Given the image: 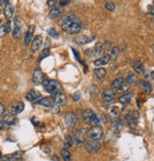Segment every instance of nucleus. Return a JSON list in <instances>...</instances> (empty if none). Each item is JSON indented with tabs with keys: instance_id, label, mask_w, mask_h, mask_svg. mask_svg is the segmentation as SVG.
<instances>
[{
	"instance_id": "f8f14e48",
	"label": "nucleus",
	"mask_w": 154,
	"mask_h": 161,
	"mask_svg": "<svg viewBox=\"0 0 154 161\" xmlns=\"http://www.w3.org/2000/svg\"><path fill=\"white\" fill-rule=\"evenodd\" d=\"M31 51L36 52L41 48L42 44H43V37L41 35H35L34 38L31 40Z\"/></svg>"
},
{
	"instance_id": "e433bc0d",
	"label": "nucleus",
	"mask_w": 154,
	"mask_h": 161,
	"mask_svg": "<svg viewBox=\"0 0 154 161\" xmlns=\"http://www.w3.org/2000/svg\"><path fill=\"white\" fill-rule=\"evenodd\" d=\"M144 76H145L146 79H149L150 81H153V72H149V71H147V70H144Z\"/></svg>"
},
{
	"instance_id": "9b49d317",
	"label": "nucleus",
	"mask_w": 154,
	"mask_h": 161,
	"mask_svg": "<svg viewBox=\"0 0 154 161\" xmlns=\"http://www.w3.org/2000/svg\"><path fill=\"white\" fill-rule=\"evenodd\" d=\"M44 74L40 68H37L34 70V73L32 74V83L35 85H39L43 82Z\"/></svg>"
},
{
	"instance_id": "a18cd8bd",
	"label": "nucleus",
	"mask_w": 154,
	"mask_h": 161,
	"mask_svg": "<svg viewBox=\"0 0 154 161\" xmlns=\"http://www.w3.org/2000/svg\"><path fill=\"white\" fill-rule=\"evenodd\" d=\"M129 90V86H127V85H123V86H121L120 88L117 89V92L118 93H125Z\"/></svg>"
},
{
	"instance_id": "0eeeda50",
	"label": "nucleus",
	"mask_w": 154,
	"mask_h": 161,
	"mask_svg": "<svg viewBox=\"0 0 154 161\" xmlns=\"http://www.w3.org/2000/svg\"><path fill=\"white\" fill-rule=\"evenodd\" d=\"M51 99L57 105H60V106H65V105H67L68 103V98L66 96V94H62L60 92L51 94Z\"/></svg>"
},
{
	"instance_id": "3c124183",
	"label": "nucleus",
	"mask_w": 154,
	"mask_h": 161,
	"mask_svg": "<svg viewBox=\"0 0 154 161\" xmlns=\"http://www.w3.org/2000/svg\"><path fill=\"white\" fill-rule=\"evenodd\" d=\"M3 129H4V123L2 121H0V130H3Z\"/></svg>"
},
{
	"instance_id": "b1692460",
	"label": "nucleus",
	"mask_w": 154,
	"mask_h": 161,
	"mask_svg": "<svg viewBox=\"0 0 154 161\" xmlns=\"http://www.w3.org/2000/svg\"><path fill=\"white\" fill-rule=\"evenodd\" d=\"M93 74L98 79H103V78H105V76H106L107 71H106V69H104V68H97L93 71Z\"/></svg>"
},
{
	"instance_id": "473e14b6",
	"label": "nucleus",
	"mask_w": 154,
	"mask_h": 161,
	"mask_svg": "<svg viewBox=\"0 0 154 161\" xmlns=\"http://www.w3.org/2000/svg\"><path fill=\"white\" fill-rule=\"evenodd\" d=\"M119 52H120V49L118 46H115V47L112 48V50H111V54H110V59H116L118 57V55H119Z\"/></svg>"
},
{
	"instance_id": "a211bd4d",
	"label": "nucleus",
	"mask_w": 154,
	"mask_h": 161,
	"mask_svg": "<svg viewBox=\"0 0 154 161\" xmlns=\"http://www.w3.org/2000/svg\"><path fill=\"white\" fill-rule=\"evenodd\" d=\"M34 30H35L34 25H31L29 27L27 34L25 35V45L26 46H28L31 43V40H32V38H34Z\"/></svg>"
},
{
	"instance_id": "5701e85b",
	"label": "nucleus",
	"mask_w": 154,
	"mask_h": 161,
	"mask_svg": "<svg viewBox=\"0 0 154 161\" xmlns=\"http://www.w3.org/2000/svg\"><path fill=\"white\" fill-rule=\"evenodd\" d=\"M132 98V94L130 93H127V94H124L122 96L119 97V102L123 105H127L130 102V100H131Z\"/></svg>"
},
{
	"instance_id": "5fc2aeb1",
	"label": "nucleus",
	"mask_w": 154,
	"mask_h": 161,
	"mask_svg": "<svg viewBox=\"0 0 154 161\" xmlns=\"http://www.w3.org/2000/svg\"><path fill=\"white\" fill-rule=\"evenodd\" d=\"M0 22H1V21H0Z\"/></svg>"
},
{
	"instance_id": "39448f33",
	"label": "nucleus",
	"mask_w": 154,
	"mask_h": 161,
	"mask_svg": "<svg viewBox=\"0 0 154 161\" xmlns=\"http://www.w3.org/2000/svg\"><path fill=\"white\" fill-rule=\"evenodd\" d=\"M86 134H87V132H86V130H84V129L77 130L73 133V140L78 147H81L84 145L85 139H86Z\"/></svg>"
},
{
	"instance_id": "c03bdc74",
	"label": "nucleus",
	"mask_w": 154,
	"mask_h": 161,
	"mask_svg": "<svg viewBox=\"0 0 154 161\" xmlns=\"http://www.w3.org/2000/svg\"><path fill=\"white\" fill-rule=\"evenodd\" d=\"M57 2H58V0H47V5L49 7L53 8L54 6L57 4Z\"/></svg>"
},
{
	"instance_id": "393cba45",
	"label": "nucleus",
	"mask_w": 154,
	"mask_h": 161,
	"mask_svg": "<svg viewBox=\"0 0 154 161\" xmlns=\"http://www.w3.org/2000/svg\"><path fill=\"white\" fill-rule=\"evenodd\" d=\"M93 114H94L93 111L91 109H86V110H85L83 111V114H82V117H83L84 122L86 124H88V121H90V117H91V116H92Z\"/></svg>"
},
{
	"instance_id": "4be33fe9",
	"label": "nucleus",
	"mask_w": 154,
	"mask_h": 161,
	"mask_svg": "<svg viewBox=\"0 0 154 161\" xmlns=\"http://www.w3.org/2000/svg\"><path fill=\"white\" fill-rule=\"evenodd\" d=\"M61 15H62L61 10H59L58 8H53L52 10H51L50 14H49V17L52 19V20H55V19H58Z\"/></svg>"
},
{
	"instance_id": "603ef678",
	"label": "nucleus",
	"mask_w": 154,
	"mask_h": 161,
	"mask_svg": "<svg viewBox=\"0 0 154 161\" xmlns=\"http://www.w3.org/2000/svg\"><path fill=\"white\" fill-rule=\"evenodd\" d=\"M1 157H2V153H1V151H0V159H1Z\"/></svg>"
},
{
	"instance_id": "864d4df0",
	"label": "nucleus",
	"mask_w": 154,
	"mask_h": 161,
	"mask_svg": "<svg viewBox=\"0 0 154 161\" xmlns=\"http://www.w3.org/2000/svg\"><path fill=\"white\" fill-rule=\"evenodd\" d=\"M0 12H1V11H0Z\"/></svg>"
},
{
	"instance_id": "6ab92c4d",
	"label": "nucleus",
	"mask_w": 154,
	"mask_h": 161,
	"mask_svg": "<svg viewBox=\"0 0 154 161\" xmlns=\"http://www.w3.org/2000/svg\"><path fill=\"white\" fill-rule=\"evenodd\" d=\"M16 121H17V118H16V116H14V114H7L6 116H4L3 117V123L8 125V126H12V125H14L16 123Z\"/></svg>"
},
{
	"instance_id": "49530a36",
	"label": "nucleus",
	"mask_w": 154,
	"mask_h": 161,
	"mask_svg": "<svg viewBox=\"0 0 154 161\" xmlns=\"http://www.w3.org/2000/svg\"><path fill=\"white\" fill-rule=\"evenodd\" d=\"M70 0H61L60 2H59V4H60V6H62V7H65V6H68V4H70Z\"/></svg>"
},
{
	"instance_id": "bb28decb",
	"label": "nucleus",
	"mask_w": 154,
	"mask_h": 161,
	"mask_svg": "<svg viewBox=\"0 0 154 161\" xmlns=\"http://www.w3.org/2000/svg\"><path fill=\"white\" fill-rule=\"evenodd\" d=\"M125 82H126L125 78L117 77L112 81V83H111V87L114 88V89H118V88H120L121 86H123V85H125Z\"/></svg>"
},
{
	"instance_id": "a878e982",
	"label": "nucleus",
	"mask_w": 154,
	"mask_h": 161,
	"mask_svg": "<svg viewBox=\"0 0 154 161\" xmlns=\"http://www.w3.org/2000/svg\"><path fill=\"white\" fill-rule=\"evenodd\" d=\"M133 69H134V71L136 72L137 74H142L144 73V65L143 63L141 61L139 60H136V61H134V63H133Z\"/></svg>"
},
{
	"instance_id": "c85d7f7f",
	"label": "nucleus",
	"mask_w": 154,
	"mask_h": 161,
	"mask_svg": "<svg viewBox=\"0 0 154 161\" xmlns=\"http://www.w3.org/2000/svg\"><path fill=\"white\" fill-rule=\"evenodd\" d=\"M140 85H141V87H142L143 90L145 91L146 94H150V93H151V85H150V83H149V81L142 80V81L140 82Z\"/></svg>"
},
{
	"instance_id": "58836bf2",
	"label": "nucleus",
	"mask_w": 154,
	"mask_h": 161,
	"mask_svg": "<svg viewBox=\"0 0 154 161\" xmlns=\"http://www.w3.org/2000/svg\"><path fill=\"white\" fill-rule=\"evenodd\" d=\"M8 34V30L5 27V25L0 26V38H3L4 36H6Z\"/></svg>"
},
{
	"instance_id": "2eb2a0df",
	"label": "nucleus",
	"mask_w": 154,
	"mask_h": 161,
	"mask_svg": "<svg viewBox=\"0 0 154 161\" xmlns=\"http://www.w3.org/2000/svg\"><path fill=\"white\" fill-rule=\"evenodd\" d=\"M94 35H80V36H77L74 39V41L76 42L77 44L79 45H85L87 43H90V42L94 40Z\"/></svg>"
},
{
	"instance_id": "8fccbe9b",
	"label": "nucleus",
	"mask_w": 154,
	"mask_h": 161,
	"mask_svg": "<svg viewBox=\"0 0 154 161\" xmlns=\"http://www.w3.org/2000/svg\"><path fill=\"white\" fill-rule=\"evenodd\" d=\"M8 3H9V0H0V5L4 6V7L8 4Z\"/></svg>"
},
{
	"instance_id": "f03ea898",
	"label": "nucleus",
	"mask_w": 154,
	"mask_h": 161,
	"mask_svg": "<svg viewBox=\"0 0 154 161\" xmlns=\"http://www.w3.org/2000/svg\"><path fill=\"white\" fill-rule=\"evenodd\" d=\"M42 84H43V86L46 89V91H47L48 93L51 94L59 93V92L61 91V89H62L61 84L59 83L58 81H56V80L45 79V80H43V82H42Z\"/></svg>"
},
{
	"instance_id": "ea45409f",
	"label": "nucleus",
	"mask_w": 154,
	"mask_h": 161,
	"mask_svg": "<svg viewBox=\"0 0 154 161\" xmlns=\"http://www.w3.org/2000/svg\"><path fill=\"white\" fill-rule=\"evenodd\" d=\"M136 80V76L134 74H129V75L127 76V83H133L134 81Z\"/></svg>"
},
{
	"instance_id": "f257e3e1",
	"label": "nucleus",
	"mask_w": 154,
	"mask_h": 161,
	"mask_svg": "<svg viewBox=\"0 0 154 161\" xmlns=\"http://www.w3.org/2000/svg\"><path fill=\"white\" fill-rule=\"evenodd\" d=\"M61 29L70 34H77L82 30V23L80 19L73 12H68L60 20Z\"/></svg>"
},
{
	"instance_id": "4c0bfd02",
	"label": "nucleus",
	"mask_w": 154,
	"mask_h": 161,
	"mask_svg": "<svg viewBox=\"0 0 154 161\" xmlns=\"http://www.w3.org/2000/svg\"><path fill=\"white\" fill-rule=\"evenodd\" d=\"M90 94L92 96H96V95H98V94H99V88L95 86V85H92V86L90 87Z\"/></svg>"
},
{
	"instance_id": "de8ad7c7",
	"label": "nucleus",
	"mask_w": 154,
	"mask_h": 161,
	"mask_svg": "<svg viewBox=\"0 0 154 161\" xmlns=\"http://www.w3.org/2000/svg\"><path fill=\"white\" fill-rule=\"evenodd\" d=\"M5 114V107L4 105L0 103V116H2Z\"/></svg>"
},
{
	"instance_id": "79ce46f5",
	"label": "nucleus",
	"mask_w": 154,
	"mask_h": 161,
	"mask_svg": "<svg viewBox=\"0 0 154 161\" xmlns=\"http://www.w3.org/2000/svg\"><path fill=\"white\" fill-rule=\"evenodd\" d=\"M1 161H17V159H15L12 155H6V156H2Z\"/></svg>"
},
{
	"instance_id": "1a4fd4ad",
	"label": "nucleus",
	"mask_w": 154,
	"mask_h": 161,
	"mask_svg": "<svg viewBox=\"0 0 154 161\" xmlns=\"http://www.w3.org/2000/svg\"><path fill=\"white\" fill-rule=\"evenodd\" d=\"M77 121V117L73 113V111H68L65 116V123H66V126L68 129H71L75 126Z\"/></svg>"
},
{
	"instance_id": "423d86ee",
	"label": "nucleus",
	"mask_w": 154,
	"mask_h": 161,
	"mask_svg": "<svg viewBox=\"0 0 154 161\" xmlns=\"http://www.w3.org/2000/svg\"><path fill=\"white\" fill-rule=\"evenodd\" d=\"M138 119H139V113L135 110L129 111L126 116V120L130 127L136 126V124L138 123Z\"/></svg>"
},
{
	"instance_id": "412c9836",
	"label": "nucleus",
	"mask_w": 154,
	"mask_h": 161,
	"mask_svg": "<svg viewBox=\"0 0 154 161\" xmlns=\"http://www.w3.org/2000/svg\"><path fill=\"white\" fill-rule=\"evenodd\" d=\"M14 6H12V4H11V3H8V4L5 6V9H4L5 17L7 19H11L12 17V15H14Z\"/></svg>"
},
{
	"instance_id": "a19ab883",
	"label": "nucleus",
	"mask_w": 154,
	"mask_h": 161,
	"mask_svg": "<svg viewBox=\"0 0 154 161\" xmlns=\"http://www.w3.org/2000/svg\"><path fill=\"white\" fill-rule=\"evenodd\" d=\"M51 113L54 114H58L59 113H60V108H59V105H52V106L51 107Z\"/></svg>"
},
{
	"instance_id": "37998d69",
	"label": "nucleus",
	"mask_w": 154,
	"mask_h": 161,
	"mask_svg": "<svg viewBox=\"0 0 154 161\" xmlns=\"http://www.w3.org/2000/svg\"><path fill=\"white\" fill-rule=\"evenodd\" d=\"M81 96H82V94L80 92H76V93H74L73 95V101H79L81 99Z\"/></svg>"
},
{
	"instance_id": "f3484780",
	"label": "nucleus",
	"mask_w": 154,
	"mask_h": 161,
	"mask_svg": "<svg viewBox=\"0 0 154 161\" xmlns=\"http://www.w3.org/2000/svg\"><path fill=\"white\" fill-rule=\"evenodd\" d=\"M115 94L116 93L112 90V89H109V90L104 91L102 94H101V96H102V99L105 102H110V101H111L114 98Z\"/></svg>"
},
{
	"instance_id": "9d476101",
	"label": "nucleus",
	"mask_w": 154,
	"mask_h": 161,
	"mask_svg": "<svg viewBox=\"0 0 154 161\" xmlns=\"http://www.w3.org/2000/svg\"><path fill=\"white\" fill-rule=\"evenodd\" d=\"M14 28L12 30V35L14 37H19L21 34V27H22L21 18L19 16H15L14 17Z\"/></svg>"
},
{
	"instance_id": "2f4dec72",
	"label": "nucleus",
	"mask_w": 154,
	"mask_h": 161,
	"mask_svg": "<svg viewBox=\"0 0 154 161\" xmlns=\"http://www.w3.org/2000/svg\"><path fill=\"white\" fill-rule=\"evenodd\" d=\"M49 55H50V50H49V48H46V49H43V50L41 51L40 54L38 55V62H40L43 60L44 58L48 57Z\"/></svg>"
},
{
	"instance_id": "dca6fc26",
	"label": "nucleus",
	"mask_w": 154,
	"mask_h": 161,
	"mask_svg": "<svg viewBox=\"0 0 154 161\" xmlns=\"http://www.w3.org/2000/svg\"><path fill=\"white\" fill-rule=\"evenodd\" d=\"M110 55L109 54H105L102 57H99L94 60L93 64L95 65L96 67H101V66H105L110 62Z\"/></svg>"
},
{
	"instance_id": "ddd939ff",
	"label": "nucleus",
	"mask_w": 154,
	"mask_h": 161,
	"mask_svg": "<svg viewBox=\"0 0 154 161\" xmlns=\"http://www.w3.org/2000/svg\"><path fill=\"white\" fill-rule=\"evenodd\" d=\"M41 98V94L36 90H31L26 94V99L29 102H35L37 99Z\"/></svg>"
},
{
	"instance_id": "7ed1b4c3",
	"label": "nucleus",
	"mask_w": 154,
	"mask_h": 161,
	"mask_svg": "<svg viewBox=\"0 0 154 161\" xmlns=\"http://www.w3.org/2000/svg\"><path fill=\"white\" fill-rule=\"evenodd\" d=\"M87 134L90 139L100 140L104 136V130L102 127L99 126V125H95V126H92L88 131Z\"/></svg>"
},
{
	"instance_id": "20e7f679",
	"label": "nucleus",
	"mask_w": 154,
	"mask_h": 161,
	"mask_svg": "<svg viewBox=\"0 0 154 161\" xmlns=\"http://www.w3.org/2000/svg\"><path fill=\"white\" fill-rule=\"evenodd\" d=\"M102 51H103L102 42H99V43H97L93 48L86 50L85 54H86V56H88L90 58H96V57L99 56L100 54L102 52Z\"/></svg>"
},
{
	"instance_id": "c9c22d12",
	"label": "nucleus",
	"mask_w": 154,
	"mask_h": 161,
	"mask_svg": "<svg viewBox=\"0 0 154 161\" xmlns=\"http://www.w3.org/2000/svg\"><path fill=\"white\" fill-rule=\"evenodd\" d=\"M105 7H106V9L109 12H113L114 10H115V5H114V3L111 1H107L105 3Z\"/></svg>"
},
{
	"instance_id": "7c9ffc66",
	"label": "nucleus",
	"mask_w": 154,
	"mask_h": 161,
	"mask_svg": "<svg viewBox=\"0 0 154 161\" xmlns=\"http://www.w3.org/2000/svg\"><path fill=\"white\" fill-rule=\"evenodd\" d=\"M47 32H48V35H49V36H51V38L58 39L59 36H60V34H59V32H58L54 28H52V27L49 29L48 31H47Z\"/></svg>"
},
{
	"instance_id": "cd10ccee",
	"label": "nucleus",
	"mask_w": 154,
	"mask_h": 161,
	"mask_svg": "<svg viewBox=\"0 0 154 161\" xmlns=\"http://www.w3.org/2000/svg\"><path fill=\"white\" fill-rule=\"evenodd\" d=\"M120 114V109L118 107H112L110 111V117L111 118V120H115L118 119Z\"/></svg>"
},
{
	"instance_id": "4468645a",
	"label": "nucleus",
	"mask_w": 154,
	"mask_h": 161,
	"mask_svg": "<svg viewBox=\"0 0 154 161\" xmlns=\"http://www.w3.org/2000/svg\"><path fill=\"white\" fill-rule=\"evenodd\" d=\"M24 104L22 102H17V103H14L12 104V106L11 107V109H10V114H14V116H16V114H21L23 111H24Z\"/></svg>"
},
{
	"instance_id": "aec40b11",
	"label": "nucleus",
	"mask_w": 154,
	"mask_h": 161,
	"mask_svg": "<svg viewBox=\"0 0 154 161\" xmlns=\"http://www.w3.org/2000/svg\"><path fill=\"white\" fill-rule=\"evenodd\" d=\"M35 104L51 108L52 105H53V101H52V99L50 97H43V98H39V99H37L35 101Z\"/></svg>"
},
{
	"instance_id": "f704fd0d",
	"label": "nucleus",
	"mask_w": 154,
	"mask_h": 161,
	"mask_svg": "<svg viewBox=\"0 0 154 161\" xmlns=\"http://www.w3.org/2000/svg\"><path fill=\"white\" fill-rule=\"evenodd\" d=\"M64 144H65V146H66V148H70L71 146H73V137H71L70 136H68L65 137Z\"/></svg>"
},
{
	"instance_id": "6e6552de",
	"label": "nucleus",
	"mask_w": 154,
	"mask_h": 161,
	"mask_svg": "<svg viewBox=\"0 0 154 161\" xmlns=\"http://www.w3.org/2000/svg\"><path fill=\"white\" fill-rule=\"evenodd\" d=\"M99 149H100L99 140L90 139V140H88V142L86 143V150H87L88 153H96Z\"/></svg>"
},
{
	"instance_id": "09e8293b",
	"label": "nucleus",
	"mask_w": 154,
	"mask_h": 161,
	"mask_svg": "<svg viewBox=\"0 0 154 161\" xmlns=\"http://www.w3.org/2000/svg\"><path fill=\"white\" fill-rule=\"evenodd\" d=\"M71 50H73V54L75 55V58H76L77 60H79V54H78V52H76V50H75V49H71Z\"/></svg>"
},
{
	"instance_id": "72a5a7b5",
	"label": "nucleus",
	"mask_w": 154,
	"mask_h": 161,
	"mask_svg": "<svg viewBox=\"0 0 154 161\" xmlns=\"http://www.w3.org/2000/svg\"><path fill=\"white\" fill-rule=\"evenodd\" d=\"M112 126H113L114 130H115L116 132H119V131L121 130V128L123 127V124L119 119H115V120L112 121Z\"/></svg>"
},
{
	"instance_id": "c756f323",
	"label": "nucleus",
	"mask_w": 154,
	"mask_h": 161,
	"mask_svg": "<svg viewBox=\"0 0 154 161\" xmlns=\"http://www.w3.org/2000/svg\"><path fill=\"white\" fill-rule=\"evenodd\" d=\"M61 155H62V157H63L64 161H70V159H71L70 151L66 149V148H64V149L61 150Z\"/></svg>"
}]
</instances>
